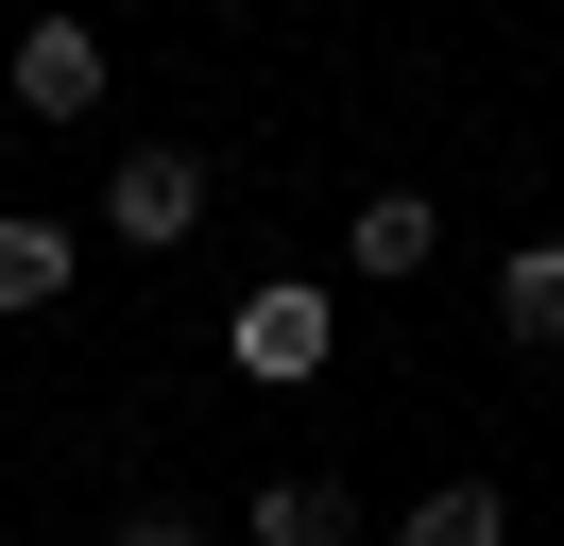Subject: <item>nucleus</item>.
Listing matches in <instances>:
<instances>
[{
    "label": "nucleus",
    "mask_w": 564,
    "mask_h": 546,
    "mask_svg": "<svg viewBox=\"0 0 564 546\" xmlns=\"http://www.w3.org/2000/svg\"><path fill=\"white\" fill-rule=\"evenodd\" d=\"M104 546H206V529H188V512H120Z\"/></svg>",
    "instance_id": "nucleus-9"
},
{
    "label": "nucleus",
    "mask_w": 564,
    "mask_h": 546,
    "mask_svg": "<svg viewBox=\"0 0 564 546\" xmlns=\"http://www.w3.org/2000/svg\"><path fill=\"white\" fill-rule=\"evenodd\" d=\"M35 307H69V222L0 205V325H35Z\"/></svg>",
    "instance_id": "nucleus-4"
},
{
    "label": "nucleus",
    "mask_w": 564,
    "mask_h": 546,
    "mask_svg": "<svg viewBox=\"0 0 564 546\" xmlns=\"http://www.w3.org/2000/svg\"><path fill=\"white\" fill-rule=\"evenodd\" d=\"M188 222H206V154H188V136H120L104 154V239L120 256H172Z\"/></svg>",
    "instance_id": "nucleus-2"
},
{
    "label": "nucleus",
    "mask_w": 564,
    "mask_h": 546,
    "mask_svg": "<svg viewBox=\"0 0 564 546\" xmlns=\"http://www.w3.org/2000/svg\"><path fill=\"white\" fill-rule=\"evenodd\" d=\"M223 359H240L257 393H308V375L343 359V291H325V273H257V291L223 307Z\"/></svg>",
    "instance_id": "nucleus-1"
},
{
    "label": "nucleus",
    "mask_w": 564,
    "mask_h": 546,
    "mask_svg": "<svg viewBox=\"0 0 564 546\" xmlns=\"http://www.w3.org/2000/svg\"><path fill=\"white\" fill-rule=\"evenodd\" d=\"M393 546H513V512H496V478H445V495L393 512Z\"/></svg>",
    "instance_id": "nucleus-8"
},
{
    "label": "nucleus",
    "mask_w": 564,
    "mask_h": 546,
    "mask_svg": "<svg viewBox=\"0 0 564 546\" xmlns=\"http://www.w3.org/2000/svg\"><path fill=\"white\" fill-rule=\"evenodd\" d=\"M496 325H513L530 359L564 341V239H513V273H496Z\"/></svg>",
    "instance_id": "nucleus-6"
},
{
    "label": "nucleus",
    "mask_w": 564,
    "mask_h": 546,
    "mask_svg": "<svg viewBox=\"0 0 564 546\" xmlns=\"http://www.w3.org/2000/svg\"><path fill=\"white\" fill-rule=\"evenodd\" d=\"M257 546H359V495L343 478H274L257 495Z\"/></svg>",
    "instance_id": "nucleus-7"
},
{
    "label": "nucleus",
    "mask_w": 564,
    "mask_h": 546,
    "mask_svg": "<svg viewBox=\"0 0 564 546\" xmlns=\"http://www.w3.org/2000/svg\"><path fill=\"white\" fill-rule=\"evenodd\" d=\"M427 239H445V222H427V188H377V205L343 222V273H427Z\"/></svg>",
    "instance_id": "nucleus-5"
},
{
    "label": "nucleus",
    "mask_w": 564,
    "mask_h": 546,
    "mask_svg": "<svg viewBox=\"0 0 564 546\" xmlns=\"http://www.w3.org/2000/svg\"><path fill=\"white\" fill-rule=\"evenodd\" d=\"M18 120H104V34H86V18L18 34Z\"/></svg>",
    "instance_id": "nucleus-3"
}]
</instances>
